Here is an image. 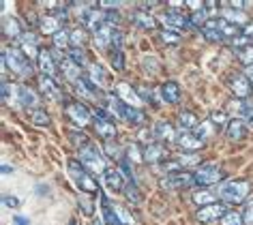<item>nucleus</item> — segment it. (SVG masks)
Wrapping results in <instances>:
<instances>
[{"label": "nucleus", "instance_id": "f257e3e1", "mask_svg": "<svg viewBox=\"0 0 253 225\" xmlns=\"http://www.w3.org/2000/svg\"><path fill=\"white\" fill-rule=\"evenodd\" d=\"M251 193V183L249 180H230V183L219 187V197L227 204H240L245 202L247 195Z\"/></svg>", "mask_w": 253, "mask_h": 225}, {"label": "nucleus", "instance_id": "f03ea898", "mask_svg": "<svg viewBox=\"0 0 253 225\" xmlns=\"http://www.w3.org/2000/svg\"><path fill=\"white\" fill-rule=\"evenodd\" d=\"M2 62H4V67H9L11 71L17 73V75H22V77H26V75L33 73L28 58L17 47H4L2 49Z\"/></svg>", "mask_w": 253, "mask_h": 225}, {"label": "nucleus", "instance_id": "7ed1b4c3", "mask_svg": "<svg viewBox=\"0 0 253 225\" xmlns=\"http://www.w3.org/2000/svg\"><path fill=\"white\" fill-rule=\"evenodd\" d=\"M80 163L86 167V170H90V172H94V174H103L107 172L105 170V159L99 154V150L94 148V146H90V144H86L84 148H80Z\"/></svg>", "mask_w": 253, "mask_h": 225}, {"label": "nucleus", "instance_id": "20e7f679", "mask_svg": "<svg viewBox=\"0 0 253 225\" xmlns=\"http://www.w3.org/2000/svg\"><path fill=\"white\" fill-rule=\"evenodd\" d=\"M69 176L73 178V183L78 185V189L86 191V193H94L97 191V185H94V180L88 176L84 165L78 163V161H69Z\"/></svg>", "mask_w": 253, "mask_h": 225}, {"label": "nucleus", "instance_id": "39448f33", "mask_svg": "<svg viewBox=\"0 0 253 225\" xmlns=\"http://www.w3.org/2000/svg\"><path fill=\"white\" fill-rule=\"evenodd\" d=\"M80 22L84 28L97 33L101 26H105V11H101L99 7H94V4H88V7L80 13Z\"/></svg>", "mask_w": 253, "mask_h": 225}, {"label": "nucleus", "instance_id": "423d86ee", "mask_svg": "<svg viewBox=\"0 0 253 225\" xmlns=\"http://www.w3.org/2000/svg\"><path fill=\"white\" fill-rule=\"evenodd\" d=\"M223 170L217 165V163H204L198 167V172H195V183L200 185H214L219 183V180H223Z\"/></svg>", "mask_w": 253, "mask_h": 225}, {"label": "nucleus", "instance_id": "0eeeda50", "mask_svg": "<svg viewBox=\"0 0 253 225\" xmlns=\"http://www.w3.org/2000/svg\"><path fill=\"white\" fill-rule=\"evenodd\" d=\"M94 131H97L99 137H103L105 142H110L112 137H116V124H114V120L110 116L105 114L103 110H97V118H94Z\"/></svg>", "mask_w": 253, "mask_h": 225}, {"label": "nucleus", "instance_id": "6e6552de", "mask_svg": "<svg viewBox=\"0 0 253 225\" xmlns=\"http://www.w3.org/2000/svg\"><path fill=\"white\" fill-rule=\"evenodd\" d=\"M65 116H69V120L80 124V127H86L88 122H90V112L84 103L80 101H73V103H67L65 105Z\"/></svg>", "mask_w": 253, "mask_h": 225}, {"label": "nucleus", "instance_id": "1a4fd4ad", "mask_svg": "<svg viewBox=\"0 0 253 225\" xmlns=\"http://www.w3.org/2000/svg\"><path fill=\"white\" fill-rule=\"evenodd\" d=\"M195 183V176L189 172H174L161 178L163 189H178V187H191Z\"/></svg>", "mask_w": 253, "mask_h": 225}, {"label": "nucleus", "instance_id": "9d476101", "mask_svg": "<svg viewBox=\"0 0 253 225\" xmlns=\"http://www.w3.org/2000/svg\"><path fill=\"white\" fill-rule=\"evenodd\" d=\"M225 215H227V210H225L223 204H208V206H204V208L198 210L195 219H198L200 223H211V221H214V219H223Z\"/></svg>", "mask_w": 253, "mask_h": 225}, {"label": "nucleus", "instance_id": "9b49d317", "mask_svg": "<svg viewBox=\"0 0 253 225\" xmlns=\"http://www.w3.org/2000/svg\"><path fill=\"white\" fill-rule=\"evenodd\" d=\"M88 79L97 86V88H103L107 90L110 88V75H107V71L101 65H97V62H92V65H88Z\"/></svg>", "mask_w": 253, "mask_h": 225}, {"label": "nucleus", "instance_id": "f8f14e48", "mask_svg": "<svg viewBox=\"0 0 253 225\" xmlns=\"http://www.w3.org/2000/svg\"><path fill=\"white\" fill-rule=\"evenodd\" d=\"M230 88L234 90V95L238 99H245L251 92V82L245 77V73H234L230 75Z\"/></svg>", "mask_w": 253, "mask_h": 225}, {"label": "nucleus", "instance_id": "ddd939ff", "mask_svg": "<svg viewBox=\"0 0 253 225\" xmlns=\"http://www.w3.org/2000/svg\"><path fill=\"white\" fill-rule=\"evenodd\" d=\"M39 88L43 92V97L49 99V101H60L62 99V90L58 88V84L52 77H47V75H41L39 77Z\"/></svg>", "mask_w": 253, "mask_h": 225}, {"label": "nucleus", "instance_id": "4468645a", "mask_svg": "<svg viewBox=\"0 0 253 225\" xmlns=\"http://www.w3.org/2000/svg\"><path fill=\"white\" fill-rule=\"evenodd\" d=\"M161 20H163V24H166L168 28H172V30H180V28L191 26V22H189L180 11H166V13L161 15Z\"/></svg>", "mask_w": 253, "mask_h": 225}, {"label": "nucleus", "instance_id": "2eb2a0df", "mask_svg": "<svg viewBox=\"0 0 253 225\" xmlns=\"http://www.w3.org/2000/svg\"><path fill=\"white\" fill-rule=\"evenodd\" d=\"M116 97L120 101H125L129 108H135V105H140V95H137V90H133L126 82H120L116 86Z\"/></svg>", "mask_w": 253, "mask_h": 225}, {"label": "nucleus", "instance_id": "dca6fc26", "mask_svg": "<svg viewBox=\"0 0 253 225\" xmlns=\"http://www.w3.org/2000/svg\"><path fill=\"white\" fill-rule=\"evenodd\" d=\"M101 185H105V189L107 191H112V193H118V191H123V176H120V172L118 170H107L103 176H101Z\"/></svg>", "mask_w": 253, "mask_h": 225}, {"label": "nucleus", "instance_id": "f3484780", "mask_svg": "<svg viewBox=\"0 0 253 225\" xmlns=\"http://www.w3.org/2000/svg\"><path fill=\"white\" fill-rule=\"evenodd\" d=\"M114 33H116V28L110 26V24L101 26L97 33H94V47H99V49L110 47V43L114 41Z\"/></svg>", "mask_w": 253, "mask_h": 225}, {"label": "nucleus", "instance_id": "a211bd4d", "mask_svg": "<svg viewBox=\"0 0 253 225\" xmlns=\"http://www.w3.org/2000/svg\"><path fill=\"white\" fill-rule=\"evenodd\" d=\"M17 99H20V105L26 110H39V99L28 86H17Z\"/></svg>", "mask_w": 253, "mask_h": 225}, {"label": "nucleus", "instance_id": "6ab92c4d", "mask_svg": "<svg viewBox=\"0 0 253 225\" xmlns=\"http://www.w3.org/2000/svg\"><path fill=\"white\" fill-rule=\"evenodd\" d=\"M153 133L157 140H163V142H176V133H174V127L169 122L166 120H159V122H155V127H153Z\"/></svg>", "mask_w": 253, "mask_h": 225}, {"label": "nucleus", "instance_id": "aec40b11", "mask_svg": "<svg viewBox=\"0 0 253 225\" xmlns=\"http://www.w3.org/2000/svg\"><path fill=\"white\" fill-rule=\"evenodd\" d=\"M60 71H62V75L69 79V82H78V79H82V73H80V65H75L73 60H69V58H62L60 62Z\"/></svg>", "mask_w": 253, "mask_h": 225}, {"label": "nucleus", "instance_id": "412c9836", "mask_svg": "<svg viewBox=\"0 0 253 225\" xmlns=\"http://www.w3.org/2000/svg\"><path fill=\"white\" fill-rule=\"evenodd\" d=\"M225 133H227V137H230V140H234V142L243 140V137L247 135V124H245V120H240V118H234V120H230V122H227Z\"/></svg>", "mask_w": 253, "mask_h": 225}, {"label": "nucleus", "instance_id": "4be33fe9", "mask_svg": "<svg viewBox=\"0 0 253 225\" xmlns=\"http://www.w3.org/2000/svg\"><path fill=\"white\" fill-rule=\"evenodd\" d=\"M161 99L166 103H178L180 101V86L178 82H166L161 86Z\"/></svg>", "mask_w": 253, "mask_h": 225}, {"label": "nucleus", "instance_id": "5701e85b", "mask_svg": "<svg viewBox=\"0 0 253 225\" xmlns=\"http://www.w3.org/2000/svg\"><path fill=\"white\" fill-rule=\"evenodd\" d=\"M39 67H41L43 75H47V77H54V75L58 73V67H56V62H54L52 52H41L39 54Z\"/></svg>", "mask_w": 253, "mask_h": 225}, {"label": "nucleus", "instance_id": "b1692460", "mask_svg": "<svg viewBox=\"0 0 253 225\" xmlns=\"http://www.w3.org/2000/svg\"><path fill=\"white\" fill-rule=\"evenodd\" d=\"M105 108L110 114H114L116 118H125L126 116V105H123V101L116 95H105Z\"/></svg>", "mask_w": 253, "mask_h": 225}, {"label": "nucleus", "instance_id": "393cba45", "mask_svg": "<svg viewBox=\"0 0 253 225\" xmlns=\"http://www.w3.org/2000/svg\"><path fill=\"white\" fill-rule=\"evenodd\" d=\"M176 144L182 148V150H198L202 148V142L198 135H193V133H180L178 137H176Z\"/></svg>", "mask_w": 253, "mask_h": 225}, {"label": "nucleus", "instance_id": "a878e982", "mask_svg": "<svg viewBox=\"0 0 253 225\" xmlns=\"http://www.w3.org/2000/svg\"><path fill=\"white\" fill-rule=\"evenodd\" d=\"M163 157H166V150H163L161 144H148V146H144V161L159 163Z\"/></svg>", "mask_w": 253, "mask_h": 225}, {"label": "nucleus", "instance_id": "bb28decb", "mask_svg": "<svg viewBox=\"0 0 253 225\" xmlns=\"http://www.w3.org/2000/svg\"><path fill=\"white\" fill-rule=\"evenodd\" d=\"M131 22H133L137 28H142V30H153L157 26L155 17L150 13H144V11H135V13L131 15Z\"/></svg>", "mask_w": 253, "mask_h": 225}, {"label": "nucleus", "instance_id": "cd10ccee", "mask_svg": "<svg viewBox=\"0 0 253 225\" xmlns=\"http://www.w3.org/2000/svg\"><path fill=\"white\" fill-rule=\"evenodd\" d=\"M75 90H78V95H80L82 99H92L94 95H97L99 88L90 82V79L82 77V79H78V82H75Z\"/></svg>", "mask_w": 253, "mask_h": 225}, {"label": "nucleus", "instance_id": "c85d7f7f", "mask_svg": "<svg viewBox=\"0 0 253 225\" xmlns=\"http://www.w3.org/2000/svg\"><path fill=\"white\" fill-rule=\"evenodd\" d=\"M2 33L7 37H15V39H20V37L24 35L20 22H17L15 17H7V15L2 17Z\"/></svg>", "mask_w": 253, "mask_h": 225}, {"label": "nucleus", "instance_id": "c756f323", "mask_svg": "<svg viewBox=\"0 0 253 225\" xmlns=\"http://www.w3.org/2000/svg\"><path fill=\"white\" fill-rule=\"evenodd\" d=\"M39 28H41V33H45V35H56L60 30V20L56 15H43L39 22Z\"/></svg>", "mask_w": 253, "mask_h": 225}, {"label": "nucleus", "instance_id": "7c9ffc66", "mask_svg": "<svg viewBox=\"0 0 253 225\" xmlns=\"http://www.w3.org/2000/svg\"><path fill=\"white\" fill-rule=\"evenodd\" d=\"M223 20H227L230 24H234V26H238V24H247V22H249V17H247V13H243L240 9H230V7H225Z\"/></svg>", "mask_w": 253, "mask_h": 225}, {"label": "nucleus", "instance_id": "2f4dec72", "mask_svg": "<svg viewBox=\"0 0 253 225\" xmlns=\"http://www.w3.org/2000/svg\"><path fill=\"white\" fill-rule=\"evenodd\" d=\"M178 124L182 129H198L200 120H198V116H195L193 112H180L178 114Z\"/></svg>", "mask_w": 253, "mask_h": 225}, {"label": "nucleus", "instance_id": "473e14b6", "mask_svg": "<svg viewBox=\"0 0 253 225\" xmlns=\"http://www.w3.org/2000/svg\"><path fill=\"white\" fill-rule=\"evenodd\" d=\"M195 135H198L202 142L208 140V137H212V135H214V124H212L211 120L200 122V124H198V129H195Z\"/></svg>", "mask_w": 253, "mask_h": 225}, {"label": "nucleus", "instance_id": "72a5a7b5", "mask_svg": "<svg viewBox=\"0 0 253 225\" xmlns=\"http://www.w3.org/2000/svg\"><path fill=\"white\" fill-rule=\"evenodd\" d=\"M101 208H103V221H105L107 225H120L118 215H116V210H114V206H110V204H107L105 199H103Z\"/></svg>", "mask_w": 253, "mask_h": 225}, {"label": "nucleus", "instance_id": "f704fd0d", "mask_svg": "<svg viewBox=\"0 0 253 225\" xmlns=\"http://www.w3.org/2000/svg\"><path fill=\"white\" fill-rule=\"evenodd\" d=\"M125 120H126V122H131V124H142L144 120H146V116H144V112H142V110L129 108V105H126V116H125Z\"/></svg>", "mask_w": 253, "mask_h": 225}, {"label": "nucleus", "instance_id": "c9c22d12", "mask_svg": "<svg viewBox=\"0 0 253 225\" xmlns=\"http://www.w3.org/2000/svg\"><path fill=\"white\" fill-rule=\"evenodd\" d=\"M193 202L198 204V206H208V204L214 202V193H212V191H206V189L195 191V193H193Z\"/></svg>", "mask_w": 253, "mask_h": 225}, {"label": "nucleus", "instance_id": "e433bc0d", "mask_svg": "<svg viewBox=\"0 0 253 225\" xmlns=\"http://www.w3.org/2000/svg\"><path fill=\"white\" fill-rule=\"evenodd\" d=\"M54 45L56 47H67L69 49V45H71V33H69V30H65V28H60L58 33L54 35Z\"/></svg>", "mask_w": 253, "mask_h": 225}, {"label": "nucleus", "instance_id": "4c0bfd02", "mask_svg": "<svg viewBox=\"0 0 253 225\" xmlns=\"http://www.w3.org/2000/svg\"><path fill=\"white\" fill-rule=\"evenodd\" d=\"M67 58L82 67L86 62V54H84V49H82V47H69L67 49Z\"/></svg>", "mask_w": 253, "mask_h": 225}, {"label": "nucleus", "instance_id": "58836bf2", "mask_svg": "<svg viewBox=\"0 0 253 225\" xmlns=\"http://www.w3.org/2000/svg\"><path fill=\"white\" fill-rule=\"evenodd\" d=\"M30 120H33L37 127H47V124H49V116H47V112H43V110H35L33 116H30Z\"/></svg>", "mask_w": 253, "mask_h": 225}, {"label": "nucleus", "instance_id": "ea45409f", "mask_svg": "<svg viewBox=\"0 0 253 225\" xmlns=\"http://www.w3.org/2000/svg\"><path fill=\"white\" fill-rule=\"evenodd\" d=\"M125 193H126V197H129V202H133V204H140L142 202V195H140V191H137L135 183H126Z\"/></svg>", "mask_w": 253, "mask_h": 225}, {"label": "nucleus", "instance_id": "a19ab883", "mask_svg": "<svg viewBox=\"0 0 253 225\" xmlns=\"http://www.w3.org/2000/svg\"><path fill=\"white\" fill-rule=\"evenodd\" d=\"M161 41H166V43H172V45H176V43L180 41V35H178V30H172V28H168V30H161Z\"/></svg>", "mask_w": 253, "mask_h": 225}, {"label": "nucleus", "instance_id": "79ce46f5", "mask_svg": "<svg viewBox=\"0 0 253 225\" xmlns=\"http://www.w3.org/2000/svg\"><path fill=\"white\" fill-rule=\"evenodd\" d=\"M245 110H247V105L240 101V99L227 103V112H230V114H234V116H243V114H245Z\"/></svg>", "mask_w": 253, "mask_h": 225}, {"label": "nucleus", "instance_id": "37998d69", "mask_svg": "<svg viewBox=\"0 0 253 225\" xmlns=\"http://www.w3.org/2000/svg\"><path fill=\"white\" fill-rule=\"evenodd\" d=\"M84 41H86V33L82 28H75L71 30V45L73 47H82L84 45Z\"/></svg>", "mask_w": 253, "mask_h": 225}, {"label": "nucleus", "instance_id": "c03bdc74", "mask_svg": "<svg viewBox=\"0 0 253 225\" xmlns=\"http://www.w3.org/2000/svg\"><path fill=\"white\" fill-rule=\"evenodd\" d=\"M221 225H245V221L238 212H227V215L221 219Z\"/></svg>", "mask_w": 253, "mask_h": 225}, {"label": "nucleus", "instance_id": "a18cd8bd", "mask_svg": "<svg viewBox=\"0 0 253 225\" xmlns=\"http://www.w3.org/2000/svg\"><path fill=\"white\" fill-rule=\"evenodd\" d=\"M238 58L243 60L247 67H253V45H249V47H243V49H238Z\"/></svg>", "mask_w": 253, "mask_h": 225}, {"label": "nucleus", "instance_id": "49530a36", "mask_svg": "<svg viewBox=\"0 0 253 225\" xmlns=\"http://www.w3.org/2000/svg\"><path fill=\"white\" fill-rule=\"evenodd\" d=\"M114 210H116V215H118L120 225H133V219H131V215L125 208H120V206H114Z\"/></svg>", "mask_w": 253, "mask_h": 225}, {"label": "nucleus", "instance_id": "de8ad7c7", "mask_svg": "<svg viewBox=\"0 0 253 225\" xmlns=\"http://www.w3.org/2000/svg\"><path fill=\"white\" fill-rule=\"evenodd\" d=\"M206 22H208V13H206L204 9H202V11H195L193 17H191V24H193V26H204Z\"/></svg>", "mask_w": 253, "mask_h": 225}, {"label": "nucleus", "instance_id": "09e8293b", "mask_svg": "<svg viewBox=\"0 0 253 225\" xmlns=\"http://www.w3.org/2000/svg\"><path fill=\"white\" fill-rule=\"evenodd\" d=\"M176 161H178L180 163V167H185V165H193V163H198V157H195V154H178V157H176Z\"/></svg>", "mask_w": 253, "mask_h": 225}, {"label": "nucleus", "instance_id": "8fccbe9b", "mask_svg": "<svg viewBox=\"0 0 253 225\" xmlns=\"http://www.w3.org/2000/svg\"><path fill=\"white\" fill-rule=\"evenodd\" d=\"M112 67H116L118 71H120V69H125V58H123V52H120V49H114V54H112Z\"/></svg>", "mask_w": 253, "mask_h": 225}, {"label": "nucleus", "instance_id": "3c124183", "mask_svg": "<svg viewBox=\"0 0 253 225\" xmlns=\"http://www.w3.org/2000/svg\"><path fill=\"white\" fill-rule=\"evenodd\" d=\"M105 154L107 157H114V159H120V152H118V146L114 144L112 140L105 142Z\"/></svg>", "mask_w": 253, "mask_h": 225}, {"label": "nucleus", "instance_id": "603ef678", "mask_svg": "<svg viewBox=\"0 0 253 225\" xmlns=\"http://www.w3.org/2000/svg\"><path fill=\"white\" fill-rule=\"evenodd\" d=\"M144 69L150 73H159V62H157V58H144Z\"/></svg>", "mask_w": 253, "mask_h": 225}, {"label": "nucleus", "instance_id": "864d4df0", "mask_svg": "<svg viewBox=\"0 0 253 225\" xmlns=\"http://www.w3.org/2000/svg\"><path fill=\"white\" fill-rule=\"evenodd\" d=\"M243 221H245V225H253V199L247 204L245 215H243Z\"/></svg>", "mask_w": 253, "mask_h": 225}, {"label": "nucleus", "instance_id": "5fc2aeb1", "mask_svg": "<svg viewBox=\"0 0 253 225\" xmlns=\"http://www.w3.org/2000/svg\"><path fill=\"white\" fill-rule=\"evenodd\" d=\"M126 154H129V159H133V163H140V161H144V152L140 154L137 146H131L129 150H126Z\"/></svg>", "mask_w": 253, "mask_h": 225}, {"label": "nucleus", "instance_id": "6e6d98bb", "mask_svg": "<svg viewBox=\"0 0 253 225\" xmlns=\"http://www.w3.org/2000/svg\"><path fill=\"white\" fill-rule=\"evenodd\" d=\"M243 120H245L247 127H253V105H247V110L243 114Z\"/></svg>", "mask_w": 253, "mask_h": 225}, {"label": "nucleus", "instance_id": "4d7b16f0", "mask_svg": "<svg viewBox=\"0 0 253 225\" xmlns=\"http://www.w3.org/2000/svg\"><path fill=\"white\" fill-rule=\"evenodd\" d=\"M211 122L217 124V127H219V124H223L225 122V114H223V112H212V114H211Z\"/></svg>", "mask_w": 253, "mask_h": 225}, {"label": "nucleus", "instance_id": "13d9d810", "mask_svg": "<svg viewBox=\"0 0 253 225\" xmlns=\"http://www.w3.org/2000/svg\"><path fill=\"white\" fill-rule=\"evenodd\" d=\"M11 95H13V88H9V82H2V101L9 103L11 101Z\"/></svg>", "mask_w": 253, "mask_h": 225}, {"label": "nucleus", "instance_id": "bf43d9fd", "mask_svg": "<svg viewBox=\"0 0 253 225\" xmlns=\"http://www.w3.org/2000/svg\"><path fill=\"white\" fill-rule=\"evenodd\" d=\"M4 206H9V208H17V206H20V199L17 197H13V195H4Z\"/></svg>", "mask_w": 253, "mask_h": 225}, {"label": "nucleus", "instance_id": "052dcab7", "mask_svg": "<svg viewBox=\"0 0 253 225\" xmlns=\"http://www.w3.org/2000/svg\"><path fill=\"white\" fill-rule=\"evenodd\" d=\"M80 204H82V210H84L86 215H90V212H92V204H90V199L82 197V199H80Z\"/></svg>", "mask_w": 253, "mask_h": 225}, {"label": "nucleus", "instance_id": "680f3d73", "mask_svg": "<svg viewBox=\"0 0 253 225\" xmlns=\"http://www.w3.org/2000/svg\"><path fill=\"white\" fill-rule=\"evenodd\" d=\"M137 92H140V95L144 97V101H150V103H153V92H150L148 88H140Z\"/></svg>", "mask_w": 253, "mask_h": 225}, {"label": "nucleus", "instance_id": "e2e57ef3", "mask_svg": "<svg viewBox=\"0 0 253 225\" xmlns=\"http://www.w3.org/2000/svg\"><path fill=\"white\" fill-rule=\"evenodd\" d=\"M13 223H15V225H30L26 217H15V219H13Z\"/></svg>", "mask_w": 253, "mask_h": 225}, {"label": "nucleus", "instance_id": "0e129e2a", "mask_svg": "<svg viewBox=\"0 0 253 225\" xmlns=\"http://www.w3.org/2000/svg\"><path fill=\"white\" fill-rule=\"evenodd\" d=\"M245 77L249 79V82H253V67H245Z\"/></svg>", "mask_w": 253, "mask_h": 225}, {"label": "nucleus", "instance_id": "69168bd1", "mask_svg": "<svg viewBox=\"0 0 253 225\" xmlns=\"http://www.w3.org/2000/svg\"><path fill=\"white\" fill-rule=\"evenodd\" d=\"M9 172H13V167H9V165H2V174H9Z\"/></svg>", "mask_w": 253, "mask_h": 225}, {"label": "nucleus", "instance_id": "338daca9", "mask_svg": "<svg viewBox=\"0 0 253 225\" xmlns=\"http://www.w3.org/2000/svg\"><path fill=\"white\" fill-rule=\"evenodd\" d=\"M94 225H103V223H101V221H99V219H97V221H94Z\"/></svg>", "mask_w": 253, "mask_h": 225}, {"label": "nucleus", "instance_id": "774afa93", "mask_svg": "<svg viewBox=\"0 0 253 225\" xmlns=\"http://www.w3.org/2000/svg\"><path fill=\"white\" fill-rule=\"evenodd\" d=\"M69 225H75V223H69Z\"/></svg>", "mask_w": 253, "mask_h": 225}]
</instances>
